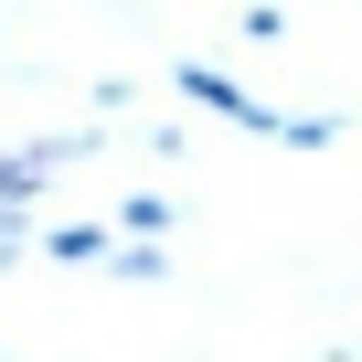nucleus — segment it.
<instances>
[{
	"mask_svg": "<svg viewBox=\"0 0 362 362\" xmlns=\"http://www.w3.org/2000/svg\"><path fill=\"white\" fill-rule=\"evenodd\" d=\"M181 96H203V107H224V117H245V128H277V107L267 96H245L235 75H214V64H181Z\"/></svg>",
	"mask_w": 362,
	"mask_h": 362,
	"instance_id": "1",
	"label": "nucleus"
},
{
	"mask_svg": "<svg viewBox=\"0 0 362 362\" xmlns=\"http://www.w3.org/2000/svg\"><path fill=\"white\" fill-rule=\"evenodd\" d=\"M117 224H128V245H160V224H170V203H160V192H128V203H117Z\"/></svg>",
	"mask_w": 362,
	"mask_h": 362,
	"instance_id": "3",
	"label": "nucleus"
},
{
	"mask_svg": "<svg viewBox=\"0 0 362 362\" xmlns=\"http://www.w3.org/2000/svg\"><path fill=\"white\" fill-rule=\"evenodd\" d=\"M107 245H117V235H96V224H54V235H43V256H54V267H96Z\"/></svg>",
	"mask_w": 362,
	"mask_h": 362,
	"instance_id": "2",
	"label": "nucleus"
}]
</instances>
